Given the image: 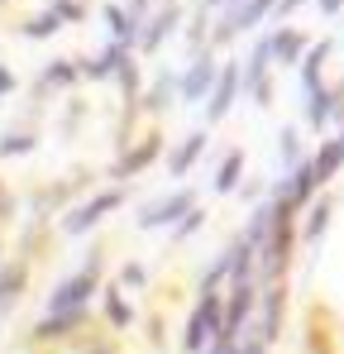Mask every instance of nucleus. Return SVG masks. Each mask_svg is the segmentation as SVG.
Masks as SVG:
<instances>
[{"instance_id": "f257e3e1", "label": "nucleus", "mask_w": 344, "mask_h": 354, "mask_svg": "<svg viewBox=\"0 0 344 354\" xmlns=\"http://www.w3.org/2000/svg\"><path fill=\"white\" fill-rule=\"evenodd\" d=\"M129 196H134V187H129V182H115V187L91 192L82 206H72V211L62 216V235H86V230H96V225H101L106 216H115Z\"/></svg>"}, {"instance_id": "f03ea898", "label": "nucleus", "mask_w": 344, "mask_h": 354, "mask_svg": "<svg viewBox=\"0 0 344 354\" xmlns=\"http://www.w3.org/2000/svg\"><path fill=\"white\" fill-rule=\"evenodd\" d=\"M101 292V254H91L72 278H62L53 292H48V311H77V306H91V297Z\"/></svg>"}, {"instance_id": "7ed1b4c3", "label": "nucleus", "mask_w": 344, "mask_h": 354, "mask_svg": "<svg viewBox=\"0 0 344 354\" xmlns=\"http://www.w3.org/2000/svg\"><path fill=\"white\" fill-rule=\"evenodd\" d=\"M244 91L254 96L258 111L273 106V29L258 34V44H254L249 58H244Z\"/></svg>"}, {"instance_id": "20e7f679", "label": "nucleus", "mask_w": 344, "mask_h": 354, "mask_svg": "<svg viewBox=\"0 0 344 354\" xmlns=\"http://www.w3.org/2000/svg\"><path fill=\"white\" fill-rule=\"evenodd\" d=\"M158 158H163V129H144L139 139L124 144V153L111 163V177L115 182H134L139 173H149Z\"/></svg>"}, {"instance_id": "39448f33", "label": "nucleus", "mask_w": 344, "mask_h": 354, "mask_svg": "<svg viewBox=\"0 0 344 354\" xmlns=\"http://www.w3.org/2000/svg\"><path fill=\"white\" fill-rule=\"evenodd\" d=\"M216 77H220V62H216V48L196 53V58H191L187 67H182V77H177V101H182V106H201V101L211 96Z\"/></svg>"}, {"instance_id": "423d86ee", "label": "nucleus", "mask_w": 344, "mask_h": 354, "mask_svg": "<svg viewBox=\"0 0 344 354\" xmlns=\"http://www.w3.org/2000/svg\"><path fill=\"white\" fill-rule=\"evenodd\" d=\"M177 24H182V0H163V5H153V15H149L144 29H139L134 53H139V58H153L172 34H177Z\"/></svg>"}, {"instance_id": "0eeeda50", "label": "nucleus", "mask_w": 344, "mask_h": 354, "mask_svg": "<svg viewBox=\"0 0 344 354\" xmlns=\"http://www.w3.org/2000/svg\"><path fill=\"white\" fill-rule=\"evenodd\" d=\"M244 96V62H220V77L211 86V96L201 101L206 106V124H220L234 111V101Z\"/></svg>"}, {"instance_id": "6e6552de", "label": "nucleus", "mask_w": 344, "mask_h": 354, "mask_svg": "<svg viewBox=\"0 0 344 354\" xmlns=\"http://www.w3.org/2000/svg\"><path fill=\"white\" fill-rule=\"evenodd\" d=\"M191 206H196V187H177V192H168V196H158V201L139 206V230H163V225H177Z\"/></svg>"}, {"instance_id": "1a4fd4ad", "label": "nucleus", "mask_w": 344, "mask_h": 354, "mask_svg": "<svg viewBox=\"0 0 344 354\" xmlns=\"http://www.w3.org/2000/svg\"><path fill=\"white\" fill-rule=\"evenodd\" d=\"M283 326H287V278L258 283V335L268 345H278L283 340Z\"/></svg>"}, {"instance_id": "9d476101", "label": "nucleus", "mask_w": 344, "mask_h": 354, "mask_svg": "<svg viewBox=\"0 0 344 354\" xmlns=\"http://www.w3.org/2000/svg\"><path fill=\"white\" fill-rule=\"evenodd\" d=\"M86 321H91V306H77V311H48L34 330H29V340L34 345H53V340H77L82 330H86Z\"/></svg>"}, {"instance_id": "9b49d317", "label": "nucleus", "mask_w": 344, "mask_h": 354, "mask_svg": "<svg viewBox=\"0 0 344 354\" xmlns=\"http://www.w3.org/2000/svg\"><path fill=\"white\" fill-rule=\"evenodd\" d=\"M301 120H306L311 129H325L330 120L340 124L344 120V82H325L321 91H311V96H306V115Z\"/></svg>"}, {"instance_id": "f8f14e48", "label": "nucleus", "mask_w": 344, "mask_h": 354, "mask_svg": "<svg viewBox=\"0 0 344 354\" xmlns=\"http://www.w3.org/2000/svg\"><path fill=\"white\" fill-rule=\"evenodd\" d=\"M258 311V278H239V283H229L225 292V330H244L249 326V316Z\"/></svg>"}, {"instance_id": "ddd939ff", "label": "nucleus", "mask_w": 344, "mask_h": 354, "mask_svg": "<svg viewBox=\"0 0 344 354\" xmlns=\"http://www.w3.org/2000/svg\"><path fill=\"white\" fill-rule=\"evenodd\" d=\"M335 58V39H316L311 48H306V58L296 62V77H301V96H311V91H321L325 86V67Z\"/></svg>"}, {"instance_id": "4468645a", "label": "nucleus", "mask_w": 344, "mask_h": 354, "mask_svg": "<svg viewBox=\"0 0 344 354\" xmlns=\"http://www.w3.org/2000/svg\"><path fill=\"white\" fill-rule=\"evenodd\" d=\"M311 48V34L301 24H278L273 29V67H296Z\"/></svg>"}, {"instance_id": "2eb2a0df", "label": "nucleus", "mask_w": 344, "mask_h": 354, "mask_svg": "<svg viewBox=\"0 0 344 354\" xmlns=\"http://www.w3.org/2000/svg\"><path fill=\"white\" fill-rule=\"evenodd\" d=\"M206 149H211V129L201 124V129H191L182 144H172V149H168V173L172 177H187L196 163H201V153H206Z\"/></svg>"}, {"instance_id": "dca6fc26", "label": "nucleus", "mask_w": 344, "mask_h": 354, "mask_svg": "<svg viewBox=\"0 0 344 354\" xmlns=\"http://www.w3.org/2000/svg\"><path fill=\"white\" fill-rule=\"evenodd\" d=\"M124 53H129V44H120V39H111L101 53H91V58H82V82H115V67L124 62Z\"/></svg>"}, {"instance_id": "f3484780", "label": "nucleus", "mask_w": 344, "mask_h": 354, "mask_svg": "<svg viewBox=\"0 0 344 354\" xmlns=\"http://www.w3.org/2000/svg\"><path fill=\"white\" fill-rule=\"evenodd\" d=\"M330 221H335V201L330 196H316L306 211H301V244H321L325 239V230H330Z\"/></svg>"}, {"instance_id": "a211bd4d", "label": "nucleus", "mask_w": 344, "mask_h": 354, "mask_svg": "<svg viewBox=\"0 0 344 354\" xmlns=\"http://www.w3.org/2000/svg\"><path fill=\"white\" fill-rule=\"evenodd\" d=\"M115 86H120V101H124V106H139V96H144V58H139L134 48L115 67Z\"/></svg>"}, {"instance_id": "6ab92c4d", "label": "nucleus", "mask_w": 344, "mask_h": 354, "mask_svg": "<svg viewBox=\"0 0 344 354\" xmlns=\"http://www.w3.org/2000/svg\"><path fill=\"white\" fill-rule=\"evenodd\" d=\"M311 163H316V177H321V187H325V182H335V173L344 168V139H340V134L321 139V144L311 149Z\"/></svg>"}, {"instance_id": "aec40b11", "label": "nucleus", "mask_w": 344, "mask_h": 354, "mask_svg": "<svg viewBox=\"0 0 344 354\" xmlns=\"http://www.w3.org/2000/svg\"><path fill=\"white\" fill-rule=\"evenodd\" d=\"M101 19H106V29H111V39H120V44H139V19L129 15V5H115V0H106V10H101Z\"/></svg>"}, {"instance_id": "412c9836", "label": "nucleus", "mask_w": 344, "mask_h": 354, "mask_svg": "<svg viewBox=\"0 0 344 354\" xmlns=\"http://www.w3.org/2000/svg\"><path fill=\"white\" fill-rule=\"evenodd\" d=\"M211 340H216V326L206 321L201 306H191V316H187V326H182V354H206Z\"/></svg>"}, {"instance_id": "4be33fe9", "label": "nucleus", "mask_w": 344, "mask_h": 354, "mask_svg": "<svg viewBox=\"0 0 344 354\" xmlns=\"http://www.w3.org/2000/svg\"><path fill=\"white\" fill-rule=\"evenodd\" d=\"M172 96H177V77H172V72H158V77L144 86V96H139V111H144V115H163Z\"/></svg>"}, {"instance_id": "5701e85b", "label": "nucleus", "mask_w": 344, "mask_h": 354, "mask_svg": "<svg viewBox=\"0 0 344 354\" xmlns=\"http://www.w3.org/2000/svg\"><path fill=\"white\" fill-rule=\"evenodd\" d=\"M239 187H244V149H229L225 158H220V168H216V177H211V192L216 196H229Z\"/></svg>"}, {"instance_id": "b1692460", "label": "nucleus", "mask_w": 344, "mask_h": 354, "mask_svg": "<svg viewBox=\"0 0 344 354\" xmlns=\"http://www.w3.org/2000/svg\"><path fill=\"white\" fill-rule=\"evenodd\" d=\"M273 211H278L273 192L258 196V206H254V216H249V225H244V239H249L254 249H263V239H268V230H273Z\"/></svg>"}, {"instance_id": "393cba45", "label": "nucleus", "mask_w": 344, "mask_h": 354, "mask_svg": "<svg viewBox=\"0 0 344 354\" xmlns=\"http://www.w3.org/2000/svg\"><path fill=\"white\" fill-rule=\"evenodd\" d=\"M101 311H106V321H111L115 330H129V326H134V306L124 301V288H120V283H106Z\"/></svg>"}, {"instance_id": "a878e982", "label": "nucleus", "mask_w": 344, "mask_h": 354, "mask_svg": "<svg viewBox=\"0 0 344 354\" xmlns=\"http://www.w3.org/2000/svg\"><path fill=\"white\" fill-rule=\"evenodd\" d=\"M82 82V62L72 58H53L44 67V82H39V91H57V86H77Z\"/></svg>"}, {"instance_id": "bb28decb", "label": "nucleus", "mask_w": 344, "mask_h": 354, "mask_svg": "<svg viewBox=\"0 0 344 354\" xmlns=\"http://www.w3.org/2000/svg\"><path fill=\"white\" fill-rule=\"evenodd\" d=\"M24 283H29V268L24 263H5L0 268V306H10L15 297L24 292Z\"/></svg>"}, {"instance_id": "cd10ccee", "label": "nucleus", "mask_w": 344, "mask_h": 354, "mask_svg": "<svg viewBox=\"0 0 344 354\" xmlns=\"http://www.w3.org/2000/svg\"><path fill=\"white\" fill-rule=\"evenodd\" d=\"M57 29H62V15H57L53 5H48V10H39L34 19H24V39H53Z\"/></svg>"}, {"instance_id": "c85d7f7f", "label": "nucleus", "mask_w": 344, "mask_h": 354, "mask_svg": "<svg viewBox=\"0 0 344 354\" xmlns=\"http://www.w3.org/2000/svg\"><path fill=\"white\" fill-rule=\"evenodd\" d=\"M34 129H10L5 139H0V158H24V153H34Z\"/></svg>"}, {"instance_id": "c756f323", "label": "nucleus", "mask_w": 344, "mask_h": 354, "mask_svg": "<svg viewBox=\"0 0 344 354\" xmlns=\"http://www.w3.org/2000/svg\"><path fill=\"white\" fill-rule=\"evenodd\" d=\"M278 153H283V168H296L306 153H301V134H296V124H283L278 129Z\"/></svg>"}, {"instance_id": "7c9ffc66", "label": "nucleus", "mask_w": 344, "mask_h": 354, "mask_svg": "<svg viewBox=\"0 0 344 354\" xmlns=\"http://www.w3.org/2000/svg\"><path fill=\"white\" fill-rule=\"evenodd\" d=\"M201 225H206V206L196 201V206H191V211H187V216H182L177 225H172V244H182V239H191L196 230H201Z\"/></svg>"}, {"instance_id": "2f4dec72", "label": "nucleus", "mask_w": 344, "mask_h": 354, "mask_svg": "<svg viewBox=\"0 0 344 354\" xmlns=\"http://www.w3.org/2000/svg\"><path fill=\"white\" fill-rule=\"evenodd\" d=\"M206 354H244V345H239V335H234V330H220V335L206 345Z\"/></svg>"}, {"instance_id": "473e14b6", "label": "nucleus", "mask_w": 344, "mask_h": 354, "mask_svg": "<svg viewBox=\"0 0 344 354\" xmlns=\"http://www.w3.org/2000/svg\"><path fill=\"white\" fill-rule=\"evenodd\" d=\"M120 288H149V268L144 263H124L120 268Z\"/></svg>"}, {"instance_id": "72a5a7b5", "label": "nucleus", "mask_w": 344, "mask_h": 354, "mask_svg": "<svg viewBox=\"0 0 344 354\" xmlns=\"http://www.w3.org/2000/svg\"><path fill=\"white\" fill-rule=\"evenodd\" d=\"M53 10L62 15V24H82L86 19V5L82 0H53Z\"/></svg>"}, {"instance_id": "f704fd0d", "label": "nucleus", "mask_w": 344, "mask_h": 354, "mask_svg": "<svg viewBox=\"0 0 344 354\" xmlns=\"http://www.w3.org/2000/svg\"><path fill=\"white\" fill-rule=\"evenodd\" d=\"M72 354H115V340H91V345H77Z\"/></svg>"}, {"instance_id": "c9c22d12", "label": "nucleus", "mask_w": 344, "mask_h": 354, "mask_svg": "<svg viewBox=\"0 0 344 354\" xmlns=\"http://www.w3.org/2000/svg\"><path fill=\"white\" fill-rule=\"evenodd\" d=\"M129 15H134V19H139V24H144V19H149V15H153V0H129Z\"/></svg>"}, {"instance_id": "e433bc0d", "label": "nucleus", "mask_w": 344, "mask_h": 354, "mask_svg": "<svg viewBox=\"0 0 344 354\" xmlns=\"http://www.w3.org/2000/svg\"><path fill=\"white\" fill-rule=\"evenodd\" d=\"M301 5H306V0H278V10H273V15H278V19H287V15H296Z\"/></svg>"}, {"instance_id": "4c0bfd02", "label": "nucleus", "mask_w": 344, "mask_h": 354, "mask_svg": "<svg viewBox=\"0 0 344 354\" xmlns=\"http://www.w3.org/2000/svg\"><path fill=\"white\" fill-rule=\"evenodd\" d=\"M10 216H15V196L0 187V221H10Z\"/></svg>"}, {"instance_id": "58836bf2", "label": "nucleus", "mask_w": 344, "mask_h": 354, "mask_svg": "<svg viewBox=\"0 0 344 354\" xmlns=\"http://www.w3.org/2000/svg\"><path fill=\"white\" fill-rule=\"evenodd\" d=\"M321 15H344V0H316Z\"/></svg>"}, {"instance_id": "ea45409f", "label": "nucleus", "mask_w": 344, "mask_h": 354, "mask_svg": "<svg viewBox=\"0 0 344 354\" xmlns=\"http://www.w3.org/2000/svg\"><path fill=\"white\" fill-rule=\"evenodd\" d=\"M10 91H15V72H10V67H0V96H10Z\"/></svg>"}, {"instance_id": "a19ab883", "label": "nucleus", "mask_w": 344, "mask_h": 354, "mask_svg": "<svg viewBox=\"0 0 344 354\" xmlns=\"http://www.w3.org/2000/svg\"><path fill=\"white\" fill-rule=\"evenodd\" d=\"M340 139H344V120H340Z\"/></svg>"}]
</instances>
